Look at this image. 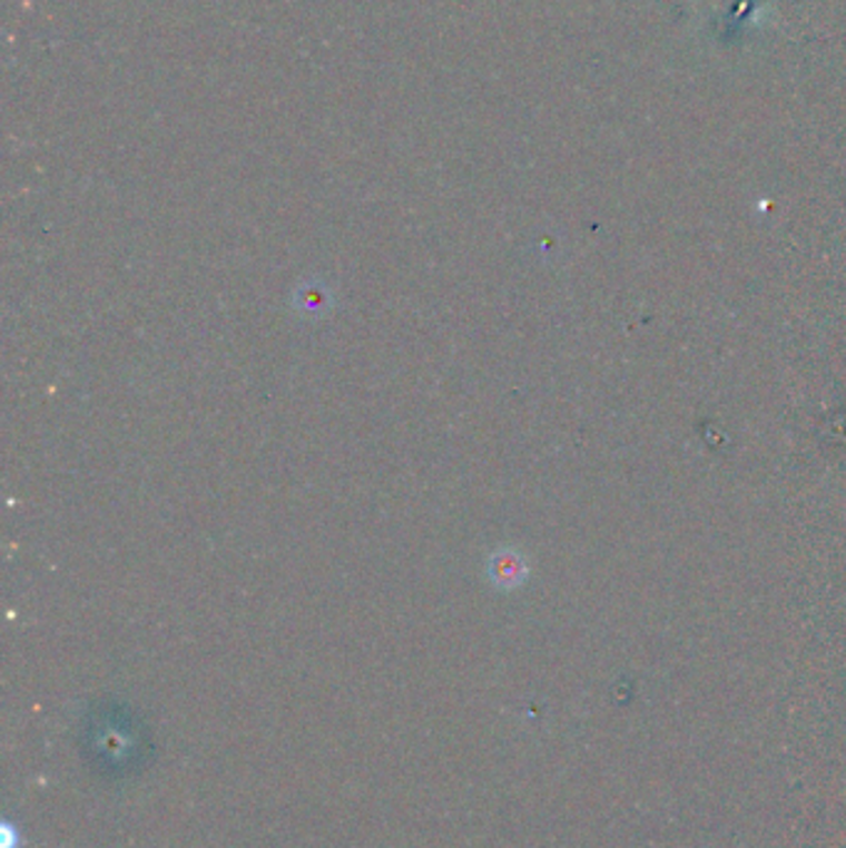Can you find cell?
<instances>
[{"mask_svg":"<svg viewBox=\"0 0 846 848\" xmlns=\"http://www.w3.org/2000/svg\"><path fill=\"white\" fill-rule=\"evenodd\" d=\"M0 836H3V846L0 848H13L16 846V834H13V829H10V824L0 826Z\"/></svg>","mask_w":846,"mask_h":848,"instance_id":"obj_2","label":"cell"},{"mask_svg":"<svg viewBox=\"0 0 846 848\" xmlns=\"http://www.w3.org/2000/svg\"><path fill=\"white\" fill-rule=\"evenodd\" d=\"M492 575H494V581H499V583L514 585L517 581H522V575H524V563L519 561V559L514 556V553L504 551V553H499L496 561L492 563Z\"/></svg>","mask_w":846,"mask_h":848,"instance_id":"obj_1","label":"cell"}]
</instances>
